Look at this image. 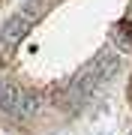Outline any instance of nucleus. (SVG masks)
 Listing matches in <instances>:
<instances>
[{
  "label": "nucleus",
  "mask_w": 132,
  "mask_h": 135,
  "mask_svg": "<svg viewBox=\"0 0 132 135\" xmlns=\"http://www.w3.org/2000/svg\"><path fill=\"white\" fill-rule=\"evenodd\" d=\"M117 69H120V54H114V51L105 48V51H99L90 63H84V66L78 69V75L72 78V90L78 93V96H87L93 87L105 84L111 75H117Z\"/></svg>",
  "instance_id": "1"
},
{
  "label": "nucleus",
  "mask_w": 132,
  "mask_h": 135,
  "mask_svg": "<svg viewBox=\"0 0 132 135\" xmlns=\"http://www.w3.org/2000/svg\"><path fill=\"white\" fill-rule=\"evenodd\" d=\"M129 135H132V132H129Z\"/></svg>",
  "instance_id": "6"
},
{
  "label": "nucleus",
  "mask_w": 132,
  "mask_h": 135,
  "mask_svg": "<svg viewBox=\"0 0 132 135\" xmlns=\"http://www.w3.org/2000/svg\"><path fill=\"white\" fill-rule=\"evenodd\" d=\"M21 99H24V90H21L15 81H3L0 84V108L15 114V108L21 105Z\"/></svg>",
  "instance_id": "3"
},
{
  "label": "nucleus",
  "mask_w": 132,
  "mask_h": 135,
  "mask_svg": "<svg viewBox=\"0 0 132 135\" xmlns=\"http://www.w3.org/2000/svg\"><path fill=\"white\" fill-rule=\"evenodd\" d=\"M111 39L120 48L132 51V18H120L117 24H114V30H111Z\"/></svg>",
  "instance_id": "4"
},
{
  "label": "nucleus",
  "mask_w": 132,
  "mask_h": 135,
  "mask_svg": "<svg viewBox=\"0 0 132 135\" xmlns=\"http://www.w3.org/2000/svg\"><path fill=\"white\" fill-rule=\"evenodd\" d=\"M39 108H42V99L36 96V93H24L21 105L15 108V117H18V120H30V117H33V114H36Z\"/></svg>",
  "instance_id": "5"
},
{
  "label": "nucleus",
  "mask_w": 132,
  "mask_h": 135,
  "mask_svg": "<svg viewBox=\"0 0 132 135\" xmlns=\"http://www.w3.org/2000/svg\"><path fill=\"white\" fill-rule=\"evenodd\" d=\"M33 24H36V21L30 18L27 12H15V15H9V18L3 21V27H0V51L9 54L15 45H18L21 39L33 30Z\"/></svg>",
  "instance_id": "2"
}]
</instances>
